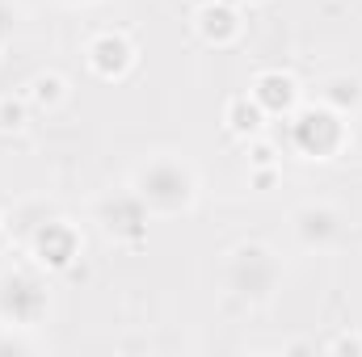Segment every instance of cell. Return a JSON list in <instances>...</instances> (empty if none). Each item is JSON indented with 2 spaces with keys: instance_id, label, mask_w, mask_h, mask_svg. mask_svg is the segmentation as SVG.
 I'll use <instances>...</instances> for the list:
<instances>
[{
  "instance_id": "obj_5",
  "label": "cell",
  "mask_w": 362,
  "mask_h": 357,
  "mask_svg": "<svg viewBox=\"0 0 362 357\" xmlns=\"http://www.w3.org/2000/svg\"><path fill=\"white\" fill-rule=\"evenodd\" d=\"M81 253H85V240L68 219L38 223L34 236H30V261H34L38 273H68L81 261Z\"/></svg>"
},
{
  "instance_id": "obj_11",
  "label": "cell",
  "mask_w": 362,
  "mask_h": 357,
  "mask_svg": "<svg viewBox=\"0 0 362 357\" xmlns=\"http://www.w3.org/2000/svg\"><path fill=\"white\" fill-rule=\"evenodd\" d=\"M266 122H270V114L253 101V92L228 97V105H223V126H228V135H236V139L245 143V139L266 135Z\"/></svg>"
},
{
  "instance_id": "obj_2",
  "label": "cell",
  "mask_w": 362,
  "mask_h": 357,
  "mask_svg": "<svg viewBox=\"0 0 362 357\" xmlns=\"http://www.w3.org/2000/svg\"><path fill=\"white\" fill-rule=\"evenodd\" d=\"M286 143L303 160H337L350 147V122L325 101H312V105L299 101L286 114Z\"/></svg>"
},
{
  "instance_id": "obj_9",
  "label": "cell",
  "mask_w": 362,
  "mask_h": 357,
  "mask_svg": "<svg viewBox=\"0 0 362 357\" xmlns=\"http://www.w3.org/2000/svg\"><path fill=\"white\" fill-rule=\"evenodd\" d=\"M194 30H198V38L206 47L228 51V47H236L245 38V13L236 8V0H206L194 13Z\"/></svg>"
},
{
  "instance_id": "obj_7",
  "label": "cell",
  "mask_w": 362,
  "mask_h": 357,
  "mask_svg": "<svg viewBox=\"0 0 362 357\" xmlns=\"http://www.w3.org/2000/svg\"><path fill=\"white\" fill-rule=\"evenodd\" d=\"M85 63L97 80H127L139 63V51L122 30H101L85 42Z\"/></svg>"
},
{
  "instance_id": "obj_1",
  "label": "cell",
  "mask_w": 362,
  "mask_h": 357,
  "mask_svg": "<svg viewBox=\"0 0 362 357\" xmlns=\"http://www.w3.org/2000/svg\"><path fill=\"white\" fill-rule=\"evenodd\" d=\"M131 189L148 206V214L169 219V214L194 210V202H198V173H194V164L185 156L156 152V156H148L131 173Z\"/></svg>"
},
{
  "instance_id": "obj_8",
  "label": "cell",
  "mask_w": 362,
  "mask_h": 357,
  "mask_svg": "<svg viewBox=\"0 0 362 357\" xmlns=\"http://www.w3.org/2000/svg\"><path fill=\"white\" fill-rule=\"evenodd\" d=\"M341 227H346V223H341V210L329 206V202H303V206L291 214V236H295V244L308 248V253L333 248L337 236H341Z\"/></svg>"
},
{
  "instance_id": "obj_21",
  "label": "cell",
  "mask_w": 362,
  "mask_h": 357,
  "mask_svg": "<svg viewBox=\"0 0 362 357\" xmlns=\"http://www.w3.org/2000/svg\"><path fill=\"white\" fill-rule=\"evenodd\" d=\"M59 4H72V8H81V4H93V0H59Z\"/></svg>"
},
{
  "instance_id": "obj_14",
  "label": "cell",
  "mask_w": 362,
  "mask_h": 357,
  "mask_svg": "<svg viewBox=\"0 0 362 357\" xmlns=\"http://www.w3.org/2000/svg\"><path fill=\"white\" fill-rule=\"evenodd\" d=\"M30 101H25V92L21 97H13V92H4L0 97V135H21L25 126H30Z\"/></svg>"
},
{
  "instance_id": "obj_15",
  "label": "cell",
  "mask_w": 362,
  "mask_h": 357,
  "mask_svg": "<svg viewBox=\"0 0 362 357\" xmlns=\"http://www.w3.org/2000/svg\"><path fill=\"white\" fill-rule=\"evenodd\" d=\"M0 353H38V341L30 337V328L0 320Z\"/></svg>"
},
{
  "instance_id": "obj_17",
  "label": "cell",
  "mask_w": 362,
  "mask_h": 357,
  "mask_svg": "<svg viewBox=\"0 0 362 357\" xmlns=\"http://www.w3.org/2000/svg\"><path fill=\"white\" fill-rule=\"evenodd\" d=\"M17 25H21V8H17V0H0V42L13 38Z\"/></svg>"
},
{
  "instance_id": "obj_20",
  "label": "cell",
  "mask_w": 362,
  "mask_h": 357,
  "mask_svg": "<svg viewBox=\"0 0 362 357\" xmlns=\"http://www.w3.org/2000/svg\"><path fill=\"white\" fill-rule=\"evenodd\" d=\"M236 4H245V8H262V4H270V0H236Z\"/></svg>"
},
{
  "instance_id": "obj_13",
  "label": "cell",
  "mask_w": 362,
  "mask_h": 357,
  "mask_svg": "<svg viewBox=\"0 0 362 357\" xmlns=\"http://www.w3.org/2000/svg\"><path fill=\"white\" fill-rule=\"evenodd\" d=\"M25 101L42 114H55L64 101H68V80L59 72H38L30 85H25Z\"/></svg>"
},
{
  "instance_id": "obj_19",
  "label": "cell",
  "mask_w": 362,
  "mask_h": 357,
  "mask_svg": "<svg viewBox=\"0 0 362 357\" xmlns=\"http://www.w3.org/2000/svg\"><path fill=\"white\" fill-rule=\"evenodd\" d=\"M329 349H333V353H362V337H354V332H346V337L329 341Z\"/></svg>"
},
{
  "instance_id": "obj_6",
  "label": "cell",
  "mask_w": 362,
  "mask_h": 357,
  "mask_svg": "<svg viewBox=\"0 0 362 357\" xmlns=\"http://www.w3.org/2000/svg\"><path fill=\"white\" fill-rule=\"evenodd\" d=\"M148 206L135 198V189H122V193H110V198H101V206H97V223H101V231L110 236V240H118V244H144L148 240Z\"/></svg>"
},
{
  "instance_id": "obj_12",
  "label": "cell",
  "mask_w": 362,
  "mask_h": 357,
  "mask_svg": "<svg viewBox=\"0 0 362 357\" xmlns=\"http://www.w3.org/2000/svg\"><path fill=\"white\" fill-rule=\"evenodd\" d=\"M320 101H325L329 109H337V114L350 118L362 105V80L350 76V72H337V76H329V80L320 85Z\"/></svg>"
},
{
  "instance_id": "obj_18",
  "label": "cell",
  "mask_w": 362,
  "mask_h": 357,
  "mask_svg": "<svg viewBox=\"0 0 362 357\" xmlns=\"http://www.w3.org/2000/svg\"><path fill=\"white\" fill-rule=\"evenodd\" d=\"M278 177H282V169H278V164L249 169V185H253V189H274V185H278Z\"/></svg>"
},
{
  "instance_id": "obj_16",
  "label": "cell",
  "mask_w": 362,
  "mask_h": 357,
  "mask_svg": "<svg viewBox=\"0 0 362 357\" xmlns=\"http://www.w3.org/2000/svg\"><path fill=\"white\" fill-rule=\"evenodd\" d=\"M245 160H249V169L278 164V147H274L266 135H257V139H245Z\"/></svg>"
},
{
  "instance_id": "obj_3",
  "label": "cell",
  "mask_w": 362,
  "mask_h": 357,
  "mask_svg": "<svg viewBox=\"0 0 362 357\" xmlns=\"http://www.w3.org/2000/svg\"><path fill=\"white\" fill-rule=\"evenodd\" d=\"M282 286V257L262 240H245L228 253L223 261V290L249 307L270 303Z\"/></svg>"
},
{
  "instance_id": "obj_4",
  "label": "cell",
  "mask_w": 362,
  "mask_h": 357,
  "mask_svg": "<svg viewBox=\"0 0 362 357\" xmlns=\"http://www.w3.org/2000/svg\"><path fill=\"white\" fill-rule=\"evenodd\" d=\"M47 307H51V294H47V282L38 277V269H8V273H0V320L4 324L38 328Z\"/></svg>"
},
{
  "instance_id": "obj_10",
  "label": "cell",
  "mask_w": 362,
  "mask_h": 357,
  "mask_svg": "<svg viewBox=\"0 0 362 357\" xmlns=\"http://www.w3.org/2000/svg\"><path fill=\"white\" fill-rule=\"evenodd\" d=\"M249 92H253V101L270 114V118H286L295 105H299V80L291 76V72H282V68H266V72H257L253 76V85H249Z\"/></svg>"
}]
</instances>
